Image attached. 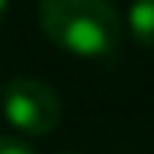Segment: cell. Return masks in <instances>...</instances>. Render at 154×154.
Segmentation results:
<instances>
[{"mask_svg": "<svg viewBox=\"0 0 154 154\" xmlns=\"http://www.w3.org/2000/svg\"><path fill=\"white\" fill-rule=\"evenodd\" d=\"M40 30L74 57H111L121 47V14L111 0H40Z\"/></svg>", "mask_w": 154, "mask_h": 154, "instance_id": "6da1fadb", "label": "cell"}, {"mask_svg": "<svg viewBox=\"0 0 154 154\" xmlns=\"http://www.w3.org/2000/svg\"><path fill=\"white\" fill-rule=\"evenodd\" d=\"M4 114L17 131L44 137L60 124L64 104L57 91L40 77H14L4 87Z\"/></svg>", "mask_w": 154, "mask_h": 154, "instance_id": "7a4b0ae2", "label": "cell"}, {"mask_svg": "<svg viewBox=\"0 0 154 154\" xmlns=\"http://www.w3.org/2000/svg\"><path fill=\"white\" fill-rule=\"evenodd\" d=\"M127 27L141 47L154 50V0H134L127 10Z\"/></svg>", "mask_w": 154, "mask_h": 154, "instance_id": "3957f363", "label": "cell"}, {"mask_svg": "<svg viewBox=\"0 0 154 154\" xmlns=\"http://www.w3.org/2000/svg\"><path fill=\"white\" fill-rule=\"evenodd\" d=\"M0 154H34V151H30V144H23V141H17V137H4V134H0Z\"/></svg>", "mask_w": 154, "mask_h": 154, "instance_id": "277c9868", "label": "cell"}, {"mask_svg": "<svg viewBox=\"0 0 154 154\" xmlns=\"http://www.w3.org/2000/svg\"><path fill=\"white\" fill-rule=\"evenodd\" d=\"M4 14H7V0H0V20H4Z\"/></svg>", "mask_w": 154, "mask_h": 154, "instance_id": "5b68a950", "label": "cell"}]
</instances>
